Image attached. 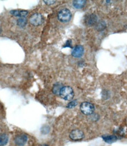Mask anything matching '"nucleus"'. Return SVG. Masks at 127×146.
I'll return each instance as SVG.
<instances>
[{"label": "nucleus", "instance_id": "9b49d317", "mask_svg": "<svg viewBox=\"0 0 127 146\" xmlns=\"http://www.w3.org/2000/svg\"><path fill=\"white\" fill-rule=\"evenodd\" d=\"M104 140L108 143H112L116 140V137L114 135H106L103 137Z\"/></svg>", "mask_w": 127, "mask_h": 146}, {"label": "nucleus", "instance_id": "f03ea898", "mask_svg": "<svg viewBox=\"0 0 127 146\" xmlns=\"http://www.w3.org/2000/svg\"><path fill=\"white\" fill-rule=\"evenodd\" d=\"M72 17L71 11L67 8H64L58 13V20L62 23H67L70 21Z\"/></svg>", "mask_w": 127, "mask_h": 146}, {"label": "nucleus", "instance_id": "2eb2a0df", "mask_svg": "<svg viewBox=\"0 0 127 146\" xmlns=\"http://www.w3.org/2000/svg\"><path fill=\"white\" fill-rule=\"evenodd\" d=\"M77 105V101L76 100H73V101H71L67 105V108H72L75 107Z\"/></svg>", "mask_w": 127, "mask_h": 146}, {"label": "nucleus", "instance_id": "423d86ee", "mask_svg": "<svg viewBox=\"0 0 127 146\" xmlns=\"http://www.w3.org/2000/svg\"><path fill=\"white\" fill-rule=\"evenodd\" d=\"M84 47L82 46V45H77L76 47H75L73 50H72L71 52V55L72 57H74L75 58H80L81 57L83 56V55L84 54Z\"/></svg>", "mask_w": 127, "mask_h": 146}, {"label": "nucleus", "instance_id": "9d476101", "mask_svg": "<svg viewBox=\"0 0 127 146\" xmlns=\"http://www.w3.org/2000/svg\"><path fill=\"white\" fill-rule=\"evenodd\" d=\"M86 1L84 0H77V1H74L72 2V5L74 7L77 9L82 8L85 4Z\"/></svg>", "mask_w": 127, "mask_h": 146}, {"label": "nucleus", "instance_id": "20e7f679", "mask_svg": "<svg viewBox=\"0 0 127 146\" xmlns=\"http://www.w3.org/2000/svg\"><path fill=\"white\" fill-rule=\"evenodd\" d=\"M43 17L41 14L35 13L32 15L30 18V23L34 26H38L42 23Z\"/></svg>", "mask_w": 127, "mask_h": 146}, {"label": "nucleus", "instance_id": "39448f33", "mask_svg": "<svg viewBox=\"0 0 127 146\" xmlns=\"http://www.w3.org/2000/svg\"><path fill=\"white\" fill-rule=\"evenodd\" d=\"M84 137V133L78 129H75L71 131L69 134V137L74 141H79L82 140Z\"/></svg>", "mask_w": 127, "mask_h": 146}, {"label": "nucleus", "instance_id": "f257e3e1", "mask_svg": "<svg viewBox=\"0 0 127 146\" xmlns=\"http://www.w3.org/2000/svg\"><path fill=\"white\" fill-rule=\"evenodd\" d=\"M59 94L62 99L68 101L71 100L74 96L73 90L69 86L62 87Z\"/></svg>", "mask_w": 127, "mask_h": 146}, {"label": "nucleus", "instance_id": "1a4fd4ad", "mask_svg": "<svg viewBox=\"0 0 127 146\" xmlns=\"http://www.w3.org/2000/svg\"><path fill=\"white\" fill-rule=\"evenodd\" d=\"M97 21V17L95 15H89L87 17L85 20V22L88 25H93L95 24Z\"/></svg>", "mask_w": 127, "mask_h": 146}, {"label": "nucleus", "instance_id": "7ed1b4c3", "mask_svg": "<svg viewBox=\"0 0 127 146\" xmlns=\"http://www.w3.org/2000/svg\"><path fill=\"white\" fill-rule=\"evenodd\" d=\"M81 112L85 115H91L94 111V105L89 102H84L80 106Z\"/></svg>", "mask_w": 127, "mask_h": 146}, {"label": "nucleus", "instance_id": "f8f14e48", "mask_svg": "<svg viewBox=\"0 0 127 146\" xmlns=\"http://www.w3.org/2000/svg\"><path fill=\"white\" fill-rule=\"evenodd\" d=\"M8 141V135L3 133L0 134V146H3L5 145Z\"/></svg>", "mask_w": 127, "mask_h": 146}, {"label": "nucleus", "instance_id": "dca6fc26", "mask_svg": "<svg viewBox=\"0 0 127 146\" xmlns=\"http://www.w3.org/2000/svg\"><path fill=\"white\" fill-rule=\"evenodd\" d=\"M64 47H71V42L70 40H68L66 42L65 44L64 45Z\"/></svg>", "mask_w": 127, "mask_h": 146}, {"label": "nucleus", "instance_id": "6e6552de", "mask_svg": "<svg viewBox=\"0 0 127 146\" xmlns=\"http://www.w3.org/2000/svg\"><path fill=\"white\" fill-rule=\"evenodd\" d=\"M10 13L15 16L19 18H24L28 14V11L24 10H12L10 11Z\"/></svg>", "mask_w": 127, "mask_h": 146}, {"label": "nucleus", "instance_id": "4468645a", "mask_svg": "<svg viewBox=\"0 0 127 146\" xmlns=\"http://www.w3.org/2000/svg\"><path fill=\"white\" fill-rule=\"evenodd\" d=\"M17 23V24L19 25V26L24 27L26 25V24L27 23V21H26V19L25 17H24V18H19V19H18Z\"/></svg>", "mask_w": 127, "mask_h": 146}, {"label": "nucleus", "instance_id": "f3484780", "mask_svg": "<svg viewBox=\"0 0 127 146\" xmlns=\"http://www.w3.org/2000/svg\"><path fill=\"white\" fill-rule=\"evenodd\" d=\"M44 3H45L46 4H47V5H52L53 4L55 3L56 1H44Z\"/></svg>", "mask_w": 127, "mask_h": 146}, {"label": "nucleus", "instance_id": "ddd939ff", "mask_svg": "<svg viewBox=\"0 0 127 146\" xmlns=\"http://www.w3.org/2000/svg\"><path fill=\"white\" fill-rule=\"evenodd\" d=\"M62 86L61 84H56L54 85L53 88H52V91H53V93L56 94H59L60 91L62 88Z\"/></svg>", "mask_w": 127, "mask_h": 146}, {"label": "nucleus", "instance_id": "0eeeda50", "mask_svg": "<svg viewBox=\"0 0 127 146\" xmlns=\"http://www.w3.org/2000/svg\"><path fill=\"white\" fill-rule=\"evenodd\" d=\"M27 140H28V137L26 134H21L18 135L15 138V142L16 144L19 146H23L24 145Z\"/></svg>", "mask_w": 127, "mask_h": 146}]
</instances>
